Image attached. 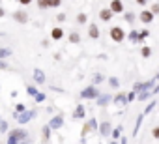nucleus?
I'll list each match as a JSON object with an SVG mask.
<instances>
[{"label": "nucleus", "instance_id": "obj_1", "mask_svg": "<svg viewBox=\"0 0 159 144\" xmlns=\"http://www.w3.org/2000/svg\"><path fill=\"white\" fill-rule=\"evenodd\" d=\"M111 39H112L114 43H122V41L125 39V32H124V28H120V26H112V28H111Z\"/></svg>", "mask_w": 159, "mask_h": 144}, {"label": "nucleus", "instance_id": "obj_2", "mask_svg": "<svg viewBox=\"0 0 159 144\" xmlns=\"http://www.w3.org/2000/svg\"><path fill=\"white\" fill-rule=\"evenodd\" d=\"M153 17H155V15L152 13V10H150V11H148V10H144V11H140V15H139V19H140L144 25H150V23L153 21Z\"/></svg>", "mask_w": 159, "mask_h": 144}, {"label": "nucleus", "instance_id": "obj_3", "mask_svg": "<svg viewBox=\"0 0 159 144\" xmlns=\"http://www.w3.org/2000/svg\"><path fill=\"white\" fill-rule=\"evenodd\" d=\"M23 138H26V131L15 129V131L11 133V137H10V142H17V140H23Z\"/></svg>", "mask_w": 159, "mask_h": 144}, {"label": "nucleus", "instance_id": "obj_4", "mask_svg": "<svg viewBox=\"0 0 159 144\" xmlns=\"http://www.w3.org/2000/svg\"><path fill=\"white\" fill-rule=\"evenodd\" d=\"M111 10H112V13H124V2L122 0H112Z\"/></svg>", "mask_w": 159, "mask_h": 144}, {"label": "nucleus", "instance_id": "obj_5", "mask_svg": "<svg viewBox=\"0 0 159 144\" xmlns=\"http://www.w3.org/2000/svg\"><path fill=\"white\" fill-rule=\"evenodd\" d=\"M112 15H114V13H112L111 8H103V10L99 11V19H101V21H111Z\"/></svg>", "mask_w": 159, "mask_h": 144}, {"label": "nucleus", "instance_id": "obj_6", "mask_svg": "<svg viewBox=\"0 0 159 144\" xmlns=\"http://www.w3.org/2000/svg\"><path fill=\"white\" fill-rule=\"evenodd\" d=\"M34 116H36V112H34V110H32V112H25V110H23V112H19V116H17V120H19L21 124H25V122H28V120H32Z\"/></svg>", "mask_w": 159, "mask_h": 144}, {"label": "nucleus", "instance_id": "obj_7", "mask_svg": "<svg viewBox=\"0 0 159 144\" xmlns=\"http://www.w3.org/2000/svg\"><path fill=\"white\" fill-rule=\"evenodd\" d=\"M153 86V81H148V83H139V84H135V92H142V90H150Z\"/></svg>", "mask_w": 159, "mask_h": 144}, {"label": "nucleus", "instance_id": "obj_8", "mask_svg": "<svg viewBox=\"0 0 159 144\" xmlns=\"http://www.w3.org/2000/svg\"><path fill=\"white\" fill-rule=\"evenodd\" d=\"M51 38H52L54 41H60V39L64 38V30H62V28H52V30H51Z\"/></svg>", "mask_w": 159, "mask_h": 144}, {"label": "nucleus", "instance_id": "obj_9", "mask_svg": "<svg viewBox=\"0 0 159 144\" xmlns=\"http://www.w3.org/2000/svg\"><path fill=\"white\" fill-rule=\"evenodd\" d=\"M62 124H64L62 116H56V118H52V120H51L49 127H52V129H58V127H62Z\"/></svg>", "mask_w": 159, "mask_h": 144}, {"label": "nucleus", "instance_id": "obj_10", "mask_svg": "<svg viewBox=\"0 0 159 144\" xmlns=\"http://www.w3.org/2000/svg\"><path fill=\"white\" fill-rule=\"evenodd\" d=\"M73 116H75V120H81V118H84V107H83V105H77V109H75Z\"/></svg>", "mask_w": 159, "mask_h": 144}, {"label": "nucleus", "instance_id": "obj_11", "mask_svg": "<svg viewBox=\"0 0 159 144\" xmlns=\"http://www.w3.org/2000/svg\"><path fill=\"white\" fill-rule=\"evenodd\" d=\"M13 17H15V21H19V23H26V21H28V15H26L25 11H15Z\"/></svg>", "mask_w": 159, "mask_h": 144}, {"label": "nucleus", "instance_id": "obj_12", "mask_svg": "<svg viewBox=\"0 0 159 144\" xmlns=\"http://www.w3.org/2000/svg\"><path fill=\"white\" fill-rule=\"evenodd\" d=\"M88 34H90V38H92V39H98V38H99V30H98V26H96V25H90Z\"/></svg>", "mask_w": 159, "mask_h": 144}, {"label": "nucleus", "instance_id": "obj_13", "mask_svg": "<svg viewBox=\"0 0 159 144\" xmlns=\"http://www.w3.org/2000/svg\"><path fill=\"white\" fill-rule=\"evenodd\" d=\"M98 90L96 88H88V90H83V97H98Z\"/></svg>", "mask_w": 159, "mask_h": 144}, {"label": "nucleus", "instance_id": "obj_14", "mask_svg": "<svg viewBox=\"0 0 159 144\" xmlns=\"http://www.w3.org/2000/svg\"><path fill=\"white\" fill-rule=\"evenodd\" d=\"M99 131H101V135H109V131H111V124H109V122H103Z\"/></svg>", "mask_w": 159, "mask_h": 144}, {"label": "nucleus", "instance_id": "obj_15", "mask_svg": "<svg viewBox=\"0 0 159 144\" xmlns=\"http://www.w3.org/2000/svg\"><path fill=\"white\" fill-rule=\"evenodd\" d=\"M34 79H36L38 83H45V77H43V73H41L39 69H36V71H34Z\"/></svg>", "mask_w": 159, "mask_h": 144}, {"label": "nucleus", "instance_id": "obj_16", "mask_svg": "<svg viewBox=\"0 0 159 144\" xmlns=\"http://www.w3.org/2000/svg\"><path fill=\"white\" fill-rule=\"evenodd\" d=\"M140 54H142V58H150V56H152V49H150V47H142Z\"/></svg>", "mask_w": 159, "mask_h": 144}, {"label": "nucleus", "instance_id": "obj_17", "mask_svg": "<svg viewBox=\"0 0 159 144\" xmlns=\"http://www.w3.org/2000/svg\"><path fill=\"white\" fill-rule=\"evenodd\" d=\"M38 8H39V10H47V8H51V6H49V0H38Z\"/></svg>", "mask_w": 159, "mask_h": 144}, {"label": "nucleus", "instance_id": "obj_18", "mask_svg": "<svg viewBox=\"0 0 159 144\" xmlns=\"http://www.w3.org/2000/svg\"><path fill=\"white\" fill-rule=\"evenodd\" d=\"M129 39H131L133 43H139V34H137V30H131V32H129Z\"/></svg>", "mask_w": 159, "mask_h": 144}, {"label": "nucleus", "instance_id": "obj_19", "mask_svg": "<svg viewBox=\"0 0 159 144\" xmlns=\"http://www.w3.org/2000/svg\"><path fill=\"white\" fill-rule=\"evenodd\" d=\"M69 41H71V43H79V41H81V36H79L77 32H73V34L69 36Z\"/></svg>", "mask_w": 159, "mask_h": 144}, {"label": "nucleus", "instance_id": "obj_20", "mask_svg": "<svg viewBox=\"0 0 159 144\" xmlns=\"http://www.w3.org/2000/svg\"><path fill=\"white\" fill-rule=\"evenodd\" d=\"M60 2H62V0H49V6H51V8H58Z\"/></svg>", "mask_w": 159, "mask_h": 144}, {"label": "nucleus", "instance_id": "obj_21", "mask_svg": "<svg viewBox=\"0 0 159 144\" xmlns=\"http://www.w3.org/2000/svg\"><path fill=\"white\" fill-rule=\"evenodd\" d=\"M152 137H153L155 140H159V125H157V127H153V131H152Z\"/></svg>", "mask_w": 159, "mask_h": 144}, {"label": "nucleus", "instance_id": "obj_22", "mask_svg": "<svg viewBox=\"0 0 159 144\" xmlns=\"http://www.w3.org/2000/svg\"><path fill=\"white\" fill-rule=\"evenodd\" d=\"M116 101H118L120 105H125V103H127V97H124V96H118V97H116Z\"/></svg>", "mask_w": 159, "mask_h": 144}, {"label": "nucleus", "instance_id": "obj_23", "mask_svg": "<svg viewBox=\"0 0 159 144\" xmlns=\"http://www.w3.org/2000/svg\"><path fill=\"white\" fill-rule=\"evenodd\" d=\"M26 92H28V96H38V90H36L34 86H30V88H28Z\"/></svg>", "mask_w": 159, "mask_h": 144}, {"label": "nucleus", "instance_id": "obj_24", "mask_svg": "<svg viewBox=\"0 0 159 144\" xmlns=\"http://www.w3.org/2000/svg\"><path fill=\"white\" fill-rule=\"evenodd\" d=\"M77 21H79V23H81V25H83V23H86V15H84V13H81V15H79V17H77Z\"/></svg>", "mask_w": 159, "mask_h": 144}, {"label": "nucleus", "instance_id": "obj_25", "mask_svg": "<svg viewBox=\"0 0 159 144\" xmlns=\"http://www.w3.org/2000/svg\"><path fill=\"white\" fill-rule=\"evenodd\" d=\"M111 97L109 96H105V97H99V105H107V101H109Z\"/></svg>", "mask_w": 159, "mask_h": 144}, {"label": "nucleus", "instance_id": "obj_26", "mask_svg": "<svg viewBox=\"0 0 159 144\" xmlns=\"http://www.w3.org/2000/svg\"><path fill=\"white\" fill-rule=\"evenodd\" d=\"M152 13H153V15L159 13V4H153V6H152Z\"/></svg>", "mask_w": 159, "mask_h": 144}, {"label": "nucleus", "instance_id": "obj_27", "mask_svg": "<svg viewBox=\"0 0 159 144\" xmlns=\"http://www.w3.org/2000/svg\"><path fill=\"white\" fill-rule=\"evenodd\" d=\"M90 127H92V125H90V124H86V125H84V127H83V135H86V133H88V131H90Z\"/></svg>", "mask_w": 159, "mask_h": 144}, {"label": "nucleus", "instance_id": "obj_28", "mask_svg": "<svg viewBox=\"0 0 159 144\" xmlns=\"http://www.w3.org/2000/svg\"><path fill=\"white\" fill-rule=\"evenodd\" d=\"M120 133H122V127H116V129H114V133H112V135H114V138H118V135H120Z\"/></svg>", "mask_w": 159, "mask_h": 144}, {"label": "nucleus", "instance_id": "obj_29", "mask_svg": "<svg viewBox=\"0 0 159 144\" xmlns=\"http://www.w3.org/2000/svg\"><path fill=\"white\" fill-rule=\"evenodd\" d=\"M32 2V0H19V4H23V6H28Z\"/></svg>", "mask_w": 159, "mask_h": 144}, {"label": "nucleus", "instance_id": "obj_30", "mask_svg": "<svg viewBox=\"0 0 159 144\" xmlns=\"http://www.w3.org/2000/svg\"><path fill=\"white\" fill-rule=\"evenodd\" d=\"M23 110H25V107H23V105H17V109H15V112L19 114V112H23Z\"/></svg>", "mask_w": 159, "mask_h": 144}, {"label": "nucleus", "instance_id": "obj_31", "mask_svg": "<svg viewBox=\"0 0 159 144\" xmlns=\"http://www.w3.org/2000/svg\"><path fill=\"white\" fill-rule=\"evenodd\" d=\"M137 4H139V6H146V4H148V0H137Z\"/></svg>", "mask_w": 159, "mask_h": 144}, {"label": "nucleus", "instance_id": "obj_32", "mask_svg": "<svg viewBox=\"0 0 159 144\" xmlns=\"http://www.w3.org/2000/svg\"><path fill=\"white\" fill-rule=\"evenodd\" d=\"M153 107H155V103H150V105H148V107H146V112H150V110H152V109H153Z\"/></svg>", "mask_w": 159, "mask_h": 144}, {"label": "nucleus", "instance_id": "obj_33", "mask_svg": "<svg viewBox=\"0 0 159 144\" xmlns=\"http://www.w3.org/2000/svg\"><path fill=\"white\" fill-rule=\"evenodd\" d=\"M10 54V51H0V56H8Z\"/></svg>", "mask_w": 159, "mask_h": 144}, {"label": "nucleus", "instance_id": "obj_34", "mask_svg": "<svg viewBox=\"0 0 159 144\" xmlns=\"http://www.w3.org/2000/svg\"><path fill=\"white\" fill-rule=\"evenodd\" d=\"M2 15H4V10H2V8H0V17H2Z\"/></svg>", "mask_w": 159, "mask_h": 144}, {"label": "nucleus", "instance_id": "obj_35", "mask_svg": "<svg viewBox=\"0 0 159 144\" xmlns=\"http://www.w3.org/2000/svg\"><path fill=\"white\" fill-rule=\"evenodd\" d=\"M157 79H159V75H157Z\"/></svg>", "mask_w": 159, "mask_h": 144}]
</instances>
